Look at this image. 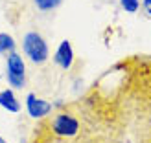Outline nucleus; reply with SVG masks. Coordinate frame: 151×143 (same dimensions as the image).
I'll return each mask as SVG.
<instances>
[{
	"mask_svg": "<svg viewBox=\"0 0 151 143\" xmlns=\"http://www.w3.org/2000/svg\"><path fill=\"white\" fill-rule=\"evenodd\" d=\"M0 143H7V141H6V139H4L2 136H0Z\"/></svg>",
	"mask_w": 151,
	"mask_h": 143,
	"instance_id": "9b49d317",
	"label": "nucleus"
},
{
	"mask_svg": "<svg viewBox=\"0 0 151 143\" xmlns=\"http://www.w3.org/2000/svg\"><path fill=\"white\" fill-rule=\"evenodd\" d=\"M22 50L33 64H44L50 57V46L39 31H28L24 35Z\"/></svg>",
	"mask_w": 151,
	"mask_h": 143,
	"instance_id": "f257e3e1",
	"label": "nucleus"
},
{
	"mask_svg": "<svg viewBox=\"0 0 151 143\" xmlns=\"http://www.w3.org/2000/svg\"><path fill=\"white\" fill-rule=\"evenodd\" d=\"M54 61L55 64H59L63 70H70L72 64H74V50H72V44L70 41H63L61 44L57 46V51L54 55Z\"/></svg>",
	"mask_w": 151,
	"mask_h": 143,
	"instance_id": "39448f33",
	"label": "nucleus"
},
{
	"mask_svg": "<svg viewBox=\"0 0 151 143\" xmlns=\"http://www.w3.org/2000/svg\"><path fill=\"white\" fill-rule=\"evenodd\" d=\"M15 46L17 42L9 33H0V55H9L11 51H15Z\"/></svg>",
	"mask_w": 151,
	"mask_h": 143,
	"instance_id": "0eeeda50",
	"label": "nucleus"
},
{
	"mask_svg": "<svg viewBox=\"0 0 151 143\" xmlns=\"http://www.w3.org/2000/svg\"><path fill=\"white\" fill-rule=\"evenodd\" d=\"M142 7L147 13V17H151V0H142Z\"/></svg>",
	"mask_w": 151,
	"mask_h": 143,
	"instance_id": "9d476101",
	"label": "nucleus"
},
{
	"mask_svg": "<svg viewBox=\"0 0 151 143\" xmlns=\"http://www.w3.org/2000/svg\"><path fill=\"white\" fill-rule=\"evenodd\" d=\"M26 110H28L29 117H33V119H42L44 116L50 114L52 105H50L48 101L41 99V97H37V95L32 92V94H28V97H26Z\"/></svg>",
	"mask_w": 151,
	"mask_h": 143,
	"instance_id": "20e7f679",
	"label": "nucleus"
},
{
	"mask_svg": "<svg viewBox=\"0 0 151 143\" xmlns=\"http://www.w3.org/2000/svg\"><path fill=\"white\" fill-rule=\"evenodd\" d=\"M0 107L7 112H11V114H19L20 112V103H19L17 95H15V92L11 88L0 90Z\"/></svg>",
	"mask_w": 151,
	"mask_h": 143,
	"instance_id": "423d86ee",
	"label": "nucleus"
},
{
	"mask_svg": "<svg viewBox=\"0 0 151 143\" xmlns=\"http://www.w3.org/2000/svg\"><path fill=\"white\" fill-rule=\"evenodd\" d=\"M6 79L13 88H24L26 85V64L17 51L6 55Z\"/></svg>",
	"mask_w": 151,
	"mask_h": 143,
	"instance_id": "f03ea898",
	"label": "nucleus"
},
{
	"mask_svg": "<svg viewBox=\"0 0 151 143\" xmlns=\"http://www.w3.org/2000/svg\"><path fill=\"white\" fill-rule=\"evenodd\" d=\"M50 130L59 138H74L79 132V119L70 112H59L52 117Z\"/></svg>",
	"mask_w": 151,
	"mask_h": 143,
	"instance_id": "7ed1b4c3",
	"label": "nucleus"
},
{
	"mask_svg": "<svg viewBox=\"0 0 151 143\" xmlns=\"http://www.w3.org/2000/svg\"><path fill=\"white\" fill-rule=\"evenodd\" d=\"M61 2L63 0H33L37 9H41V11H52V9H55Z\"/></svg>",
	"mask_w": 151,
	"mask_h": 143,
	"instance_id": "6e6552de",
	"label": "nucleus"
},
{
	"mask_svg": "<svg viewBox=\"0 0 151 143\" xmlns=\"http://www.w3.org/2000/svg\"><path fill=\"white\" fill-rule=\"evenodd\" d=\"M120 6L127 13H137L140 7V0H120Z\"/></svg>",
	"mask_w": 151,
	"mask_h": 143,
	"instance_id": "1a4fd4ad",
	"label": "nucleus"
}]
</instances>
